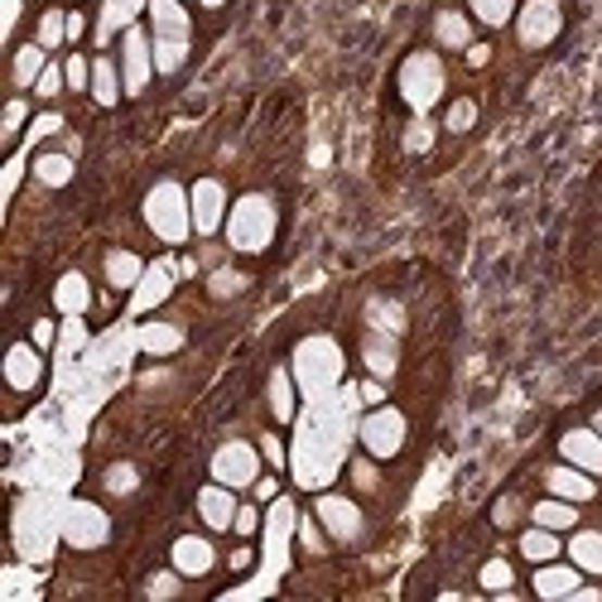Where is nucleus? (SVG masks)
<instances>
[{
    "label": "nucleus",
    "instance_id": "obj_22",
    "mask_svg": "<svg viewBox=\"0 0 602 602\" xmlns=\"http://www.w3.org/2000/svg\"><path fill=\"white\" fill-rule=\"evenodd\" d=\"M434 43H439V49H473V15L439 10V15H434Z\"/></svg>",
    "mask_w": 602,
    "mask_h": 602
},
{
    "label": "nucleus",
    "instance_id": "obj_24",
    "mask_svg": "<svg viewBox=\"0 0 602 602\" xmlns=\"http://www.w3.org/2000/svg\"><path fill=\"white\" fill-rule=\"evenodd\" d=\"M568 560H574L584 574H593V578H602V530H568Z\"/></svg>",
    "mask_w": 602,
    "mask_h": 602
},
{
    "label": "nucleus",
    "instance_id": "obj_21",
    "mask_svg": "<svg viewBox=\"0 0 602 602\" xmlns=\"http://www.w3.org/2000/svg\"><path fill=\"white\" fill-rule=\"evenodd\" d=\"M29 174H35L43 188H68L73 174H77V164H73L68 150H39L35 164H29Z\"/></svg>",
    "mask_w": 602,
    "mask_h": 602
},
{
    "label": "nucleus",
    "instance_id": "obj_28",
    "mask_svg": "<svg viewBox=\"0 0 602 602\" xmlns=\"http://www.w3.org/2000/svg\"><path fill=\"white\" fill-rule=\"evenodd\" d=\"M145 271H150V265H145L136 251H106V285L121 289V294H126V289H136Z\"/></svg>",
    "mask_w": 602,
    "mask_h": 602
},
{
    "label": "nucleus",
    "instance_id": "obj_1",
    "mask_svg": "<svg viewBox=\"0 0 602 602\" xmlns=\"http://www.w3.org/2000/svg\"><path fill=\"white\" fill-rule=\"evenodd\" d=\"M145 222L164 247H184L193 237V203H188V188L178 178H160V184L145 193Z\"/></svg>",
    "mask_w": 602,
    "mask_h": 602
},
{
    "label": "nucleus",
    "instance_id": "obj_44",
    "mask_svg": "<svg viewBox=\"0 0 602 602\" xmlns=\"http://www.w3.org/2000/svg\"><path fill=\"white\" fill-rule=\"evenodd\" d=\"M405 145H410V150H429V145H434V126H429V116H415V126H410Z\"/></svg>",
    "mask_w": 602,
    "mask_h": 602
},
{
    "label": "nucleus",
    "instance_id": "obj_35",
    "mask_svg": "<svg viewBox=\"0 0 602 602\" xmlns=\"http://www.w3.org/2000/svg\"><path fill=\"white\" fill-rule=\"evenodd\" d=\"M150 0H106V29H130Z\"/></svg>",
    "mask_w": 602,
    "mask_h": 602
},
{
    "label": "nucleus",
    "instance_id": "obj_5",
    "mask_svg": "<svg viewBox=\"0 0 602 602\" xmlns=\"http://www.w3.org/2000/svg\"><path fill=\"white\" fill-rule=\"evenodd\" d=\"M121 77H126V97H140L154 77V35L145 25L121 29Z\"/></svg>",
    "mask_w": 602,
    "mask_h": 602
},
{
    "label": "nucleus",
    "instance_id": "obj_9",
    "mask_svg": "<svg viewBox=\"0 0 602 602\" xmlns=\"http://www.w3.org/2000/svg\"><path fill=\"white\" fill-rule=\"evenodd\" d=\"M188 203H193V231L198 237H217L222 227H227V188H222V178H198L193 188H188Z\"/></svg>",
    "mask_w": 602,
    "mask_h": 602
},
{
    "label": "nucleus",
    "instance_id": "obj_48",
    "mask_svg": "<svg viewBox=\"0 0 602 602\" xmlns=\"http://www.w3.org/2000/svg\"><path fill=\"white\" fill-rule=\"evenodd\" d=\"M241 285H247V280H241V275H231V271H217L213 275V294H237Z\"/></svg>",
    "mask_w": 602,
    "mask_h": 602
},
{
    "label": "nucleus",
    "instance_id": "obj_45",
    "mask_svg": "<svg viewBox=\"0 0 602 602\" xmlns=\"http://www.w3.org/2000/svg\"><path fill=\"white\" fill-rule=\"evenodd\" d=\"M231 530L247 535V540H251V535L261 530V511H255V506H237V521H231Z\"/></svg>",
    "mask_w": 602,
    "mask_h": 602
},
{
    "label": "nucleus",
    "instance_id": "obj_29",
    "mask_svg": "<svg viewBox=\"0 0 602 602\" xmlns=\"http://www.w3.org/2000/svg\"><path fill=\"white\" fill-rule=\"evenodd\" d=\"M362 362H366V372L372 376H396V362H400V352H396V342L381 338V333H366L362 338Z\"/></svg>",
    "mask_w": 602,
    "mask_h": 602
},
{
    "label": "nucleus",
    "instance_id": "obj_55",
    "mask_svg": "<svg viewBox=\"0 0 602 602\" xmlns=\"http://www.w3.org/2000/svg\"><path fill=\"white\" fill-rule=\"evenodd\" d=\"M35 130H39V136H49V130H59V116H43V121H35Z\"/></svg>",
    "mask_w": 602,
    "mask_h": 602
},
{
    "label": "nucleus",
    "instance_id": "obj_13",
    "mask_svg": "<svg viewBox=\"0 0 602 602\" xmlns=\"http://www.w3.org/2000/svg\"><path fill=\"white\" fill-rule=\"evenodd\" d=\"M170 564L184 578H203V574H213V568H217V550H213L208 535H178L174 550H170Z\"/></svg>",
    "mask_w": 602,
    "mask_h": 602
},
{
    "label": "nucleus",
    "instance_id": "obj_7",
    "mask_svg": "<svg viewBox=\"0 0 602 602\" xmlns=\"http://www.w3.org/2000/svg\"><path fill=\"white\" fill-rule=\"evenodd\" d=\"M294 372H299V381H304L309 396H318V390H328L333 381H338V372H342L338 348H333L328 338H309L304 348H299V356H294Z\"/></svg>",
    "mask_w": 602,
    "mask_h": 602
},
{
    "label": "nucleus",
    "instance_id": "obj_20",
    "mask_svg": "<svg viewBox=\"0 0 602 602\" xmlns=\"http://www.w3.org/2000/svg\"><path fill=\"white\" fill-rule=\"evenodd\" d=\"M53 309L68 318H83L87 309H92V285H87L83 271H68L59 285H53Z\"/></svg>",
    "mask_w": 602,
    "mask_h": 602
},
{
    "label": "nucleus",
    "instance_id": "obj_6",
    "mask_svg": "<svg viewBox=\"0 0 602 602\" xmlns=\"http://www.w3.org/2000/svg\"><path fill=\"white\" fill-rule=\"evenodd\" d=\"M261 449H251L247 439H231L222 443V449L213 453V482H227V487H255V477H261Z\"/></svg>",
    "mask_w": 602,
    "mask_h": 602
},
{
    "label": "nucleus",
    "instance_id": "obj_49",
    "mask_svg": "<svg viewBox=\"0 0 602 602\" xmlns=\"http://www.w3.org/2000/svg\"><path fill=\"white\" fill-rule=\"evenodd\" d=\"M29 338H35V342H39V348H43V352H49V348H53V338H59V328H53V323H49V318H39V323H35V328H29Z\"/></svg>",
    "mask_w": 602,
    "mask_h": 602
},
{
    "label": "nucleus",
    "instance_id": "obj_25",
    "mask_svg": "<svg viewBox=\"0 0 602 602\" xmlns=\"http://www.w3.org/2000/svg\"><path fill=\"white\" fill-rule=\"evenodd\" d=\"M271 415H275V425H294V410H299V400H294V372L289 366H275L271 372Z\"/></svg>",
    "mask_w": 602,
    "mask_h": 602
},
{
    "label": "nucleus",
    "instance_id": "obj_46",
    "mask_svg": "<svg viewBox=\"0 0 602 602\" xmlns=\"http://www.w3.org/2000/svg\"><path fill=\"white\" fill-rule=\"evenodd\" d=\"M261 453H265V463H271V467H285V443H280V434H265V439H261Z\"/></svg>",
    "mask_w": 602,
    "mask_h": 602
},
{
    "label": "nucleus",
    "instance_id": "obj_36",
    "mask_svg": "<svg viewBox=\"0 0 602 602\" xmlns=\"http://www.w3.org/2000/svg\"><path fill=\"white\" fill-rule=\"evenodd\" d=\"M443 126H449L453 136H463V130H473V126H477V102H473V97H459V102L449 106V116H443Z\"/></svg>",
    "mask_w": 602,
    "mask_h": 602
},
{
    "label": "nucleus",
    "instance_id": "obj_10",
    "mask_svg": "<svg viewBox=\"0 0 602 602\" xmlns=\"http://www.w3.org/2000/svg\"><path fill=\"white\" fill-rule=\"evenodd\" d=\"M43 372H49V362H43V348L35 338L29 342H10L5 352V386L15 390V396H35L43 390Z\"/></svg>",
    "mask_w": 602,
    "mask_h": 602
},
{
    "label": "nucleus",
    "instance_id": "obj_52",
    "mask_svg": "<svg viewBox=\"0 0 602 602\" xmlns=\"http://www.w3.org/2000/svg\"><path fill=\"white\" fill-rule=\"evenodd\" d=\"M106 482H111V492H130V482H136V477H130V467H116Z\"/></svg>",
    "mask_w": 602,
    "mask_h": 602
},
{
    "label": "nucleus",
    "instance_id": "obj_4",
    "mask_svg": "<svg viewBox=\"0 0 602 602\" xmlns=\"http://www.w3.org/2000/svg\"><path fill=\"white\" fill-rule=\"evenodd\" d=\"M356 439H362V449L372 453V459H396L410 439V425L396 405H372L362 415V425H356Z\"/></svg>",
    "mask_w": 602,
    "mask_h": 602
},
{
    "label": "nucleus",
    "instance_id": "obj_54",
    "mask_svg": "<svg viewBox=\"0 0 602 602\" xmlns=\"http://www.w3.org/2000/svg\"><path fill=\"white\" fill-rule=\"evenodd\" d=\"M467 59H473V63H477V68H482V63H487V59H492V49H487V43H473V49H467Z\"/></svg>",
    "mask_w": 602,
    "mask_h": 602
},
{
    "label": "nucleus",
    "instance_id": "obj_14",
    "mask_svg": "<svg viewBox=\"0 0 602 602\" xmlns=\"http://www.w3.org/2000/svg\"><path fill=\"white\" fill-rule=\"evenodd\" d=\"M530 588H535V598H544V602H554V598H574L578 588H584V568H578V564H560V560L535 564Z\"/></svg>",
    "mask_w": 602,
    "mask_h": 602
},
{
    "label": "nucleus",
    "instance_id": "obj_30",
    "mask_svg": "<svg viewBox=\"0 0 602 602\" xmlns=\"http://www.w3.org/2000/svg\"><path fill=\"white\" fill-rule=\"evenodd\" d=\"M170 285H174V275H170V265H150V271L140 275V285H136V314H145V309H154V304H164L170 299Z\"/></svg>",
    "mask_w": 602,
    "mask_h": 602
},
{
    "label": "nucleus",
    "instance_id": "obj_3",
    "mask_svg": "<svg viewBox=\"0 0 602 602\" xmlns=\"http://www.w3.org/2000/svg\"><path fill=\"white\" fill-rule=\"evenodd\" d=\"M443 87H449V73H443L439 53H429V49L410 53V59L400 63V73H396L400 102L415 111V116H429V111L443 102Z\"/></svg>",
    "mask_w": 602,
    "mask_h": 602
},
{
    "label": "nucleus",
    "instance_id": "obj_26",
    "mask_svg": "<svg viewBox=\"0 0 602 602\" xmlns=\"http://www.w3.org/2000/svg\"><path fill=\"white\" fill-rule=\"evenodd\" d=\"M530 521L535 526H544V530H574L578 526V501H564V497H544V501H535L530 506Z\"/></svg>",
    "mask_w": 602,
    "mask_h": 602
},
{
    "label": "nucleus",
    "instance_id": "obj_51",
    "mask_svg": "<svg viewBox=\"0 0 602 602\" xmlns=\"http://www.w3.org/2000/svg\"><path fill=\"white\" fill-rule=\"evenodd\" d=\"M255 497L275 501V497H280V482H275V477H255Z\"/></svg>",
    "mask_w": 602,
    "mask_h": 602
},
{
    "label": "nucleus",
    "instance_id": "obj_16",
    "mask_svg": "<svg viewBox=\"0 0 602 602\" xmlns=\"http://www.w3.org/2000/svg\"><path fill=\"white\" fill-rule=\"evenodd\" d=\"M544 487H550V497L578 501V506L598 497V477H593V473H584V467H574V463L550 467V473H544Z\"/></svg>",
    "mask_w": 602,
    "mask_h": 602
},
{
    "label": "nucleus",
    "instance_id": "obj_2",
    "mask_svg": "<svg viewBox=\"0 0 602 602\" xmlns=\"http://www.w3.org/2000/svg\"><path fill=\"white\" fill-rule=\"evenodd\" d=\"M275 227H280V213H275V203L265 193H247L231 203L227 213V247L241 251V255H261L265 247L275 241Z\"/></svg>",
    "mask_w": 602,
    "mask_h": 602
},
{
    "label": "nucleus",
    "instance_id": "obj_57",
    "mask_svg": "<svg viewBox=\"0 0 602 602\" xmlns=\"http://www.w3.org/2000/svg\"><path fill=\"white\" fill-rule=\"evenodd\" d=\"M593 429H598V434H602V410H598V415H593Z\"/></svg>",
    "mask_w": 602,
    "mask_h": 602
},
{
    "label": "nucleus",
    "instance_id": "obj_53",
    "mask_svg": "<svg viewBox=\"0 0 602 602\" xmlns=\"http://www.w3.org/2000/svg\"><path fill=\"white\" fill-rule=\"evenodd\" d=\"M83 35H87V20H83V15H77V10H73V15H68V43H77Z\"/></svg>",
    "mask_w": 602,
    "mask_h": 602
},
{
    "label": "nucleus",
    "instance_id": "obj_39",
    "mask_svg": "<svg viewBox=\"0 0 602 602\" xmlns=\"http://www.w3.org/2000/svg\"><path fill=\"white\" fill-rule=\"evenodd\" d=\"M140 348L145 352H174L178 348V328H160V323H150V328L140 333Z\"/></svg>",
    "mask_w": 602,
    "mask_h": 602
},
{
    "label": "nucleus",
    "instance_id": "obj_34",
    "mask_svg": "<svg viewBox=\"0 0 602 602\" xmlns=\"http://www.w3.org/2000/svg\"><path fill=\"white\" fill-rule=\"evenodd\" d=\"M477 584H482L487 593H511V588H516V568L506 560H487L482 574H477Z\"/></svg>",
    "mask_w": 602,
    "mask_h": 602
},
{
    "label": "nucleus",
    "instance_id": "obj_50",
    "mask_svg": "<svg viewBox=\"0 0 602 602\" xmlns=\"http://www.w3.org/2000/svg\"><path fill=\"white\" fill-rule=\"evenodd\" d=\"M381 400H386V386H381V376H372L362 386V405H381Z\"/></svg>",
    "mask_w": 602,
    "mask_h": 602
},
{
    "label": "nucleus",
    "instance_id": "obj_11",
    "mask_svg": "<svg viewBox=\"0 0 602 602\" xmlns=\"http://www.w3.org/2000/svg\"><path fill=\"white\" fill-rule=\"evenodd\" d=\"M314 516H318V526L333 535L338 544H356L362 540V506H356L352 497H338V492H323L318 501H314Z\"/></svg>",
    "mask_w": 602,
    "mask_h": 602
},
{
    "label": "nucleus",
    "instance_id": "obj_19",
    "mask_svg": "<svg viewBox=\"0 0 602 602\" xmlns=\"http://www.w3.org/2000/svg\"><path fill=\"white\" fill-rule=\"evenodd\" d=\"M49 68V49H43L39 39L20 43L15 59H10V83H15V92H29V87L39 83V73Z\"/></svg>",
    "mask_w": 602,
    "mask_h": 602
},
{
    "label": "nucleus",
    "instance_id": "obj_42",
    "mask_svg": "<svg viewBox=\"0 0 602 602\" xmlns=\"http://www.w3.org/2000/svg\"><path fill=\"white\" fill-rule=\"evenodd\" d=\"M352 487L356 492H376V467H372V453H366V459H352Z\"/></svg>",
    "mask_w": 602,
    "mask_h": 602
},
{
    "label": "nucleus",
    "instance_id": "obj_23",
    "mask_svg": "<svg viewBox=\"0 0 602 602\" xmlns=\"http://www.w3.org/2000/svg\"><path fill=\"white\" fill-rule=\"evenodd\" d=\"M121 92H126V77H121V63L106 59V53H97L92 59V97L97 106H116Z\"/></svg>",
    "mask_w": 602,
    "mask_h": 602
},
{
    "label": "nucleus",
    "instance_id": "obj_56",
    "mask_svg": "<svg viewBox=\"0 0 602 602\" xmlns=\"http://www.w3.org/2000/svg\"><path fill=\"white\" fill-rule=\"evenodd\" d=\"M198 5H203V10H222V5H227V0H198Z\"/></svg>",
    "mask_w": 602,
    "mask_h": 602
},
{
    "label": "nucleus",
    "instance_id": "obj_17",
    "mask_svg": "<svg viewBox=\"0 0 602 602\" xmlns=\"http://www.w3.org/2000/svg\"><path fill=\"white\" fill-rule=\"evenodd\" d=\"M145 15H150V35L154 39H193V20H188L184 0H150Z\"/></svg>",
    "mask_w": 602,
    "mask_h": 602
},
{
    "label": "nucleus",
    "instance_id": "obj_41",
    "mask_svg": "<svg viewBox=\"0 0 602 602\" xmlns=\"http://www.w3.org/2000/svg\"><path fill=\"white\" fill-rule=\"evenodd\" d=\"M299 550H304V554H323V550H328V540H323V530H318V516L299 521Z\"/></svg>",
    "mask_w": 602,
    "mask_h": 602
},
{
    "label": "nucleus",
    "instance_id": "obj_8",
    "mask_svg": "<svg viewBox=\"0 0 602 602\" xmlns=\"http://www.w3.org/2000/svg\"><path fill=\"white\" fill-rule=\"evenodd\" d=\"M564 29V10L554 0H530V5L516 10V39L526 49H550Z\"/></svg>",
    "mask_w": 602,
    "mask_h": 602
},
{
    "label": "nucleus",
    "instance_id": "obj_18",
    "mask_svg": "<svg viewBox=\"0 0 602 602\" xmlns=\"http://www.w3.org/2000/svg\"><path fill=\"white\" fill-rule=\"evenodd\" d=\"M560 453H564V463L602 477V434L598 429H568L560 439Z\"/></svg>",
    "mask_w": 602,
    "mask_h": 602
},
{
    "label": "nucleus",
    "instance_id": "obj_33",
    "mask_svg": "<svg viewBox=\"0 0 602 602\" xmlns=\"http://www.w3.org/2000/svg\"><path fill=\"white\" fill-rule=\"evenodd\" d=\"M188 63V39H154V73L174 77Z\"/></svg>",
    "mask_w": 602,
    "mask_h": 602
},
{
    "label": "nucleus",
    "instance_id": "obj_40",
    "mask_svg": "<svg viewBox=\"0 0 602 602\" xmlns=\"http://www.w3.org/2000/svg\"><path fill=\"white\" fill-rule=\"evenodd\" d=\"M25 121H29V102H25V97H10V102H5V145L20 140Z\"/></svg>",
    "mask_w": 602,
    "mask_h": 602
},
{
    "label": "nucleus",
    "instance_id": "obj_37",
    "mask_svg": "<svg viewBox=\"0 0 602 602\" xmlns=\"http://www.w3.org/2000/svg\"><path fill=\"white\" fill-rule=\"evenodd\" d=\"M63 73H68V92H87V87H92V63H87V53H68V59H63Z\"/></svg>",
    "mask_w": 602,
    "mask_h": 602
},
{
    "label": "nucleus",
    "instance_id": "obj_38",
    "mask_svg": "<svg viewBox=\"0 0 602 602\" xmlns=\"http://www.w3.org/2000/svg\"><path fill=\"white\" fill-rule=\"evenodd\" d=\"M68 87V73H63V63H49V68L39 73V83H35V92H39V102H53V97Z\"/></svg>",
    "mask_w": 602,
    "mask_h": 602
},
{
    "label": "nucleus",
    "instance_id": "obj_15",
    "mask_svg": "<svg viewBox=\"0 0 602 602\" xmlns=\"http://www.w3.org/2000/svg\"><path fill=\"white\" fill-rule=\"evenodd\" d=\"M198 516H203L208 530H231V521H237V487L208 482L198 492Z\"/></svg>",
    "mask_w": 602,
    "mask_h": 602
},
{
    "label": "nucleus",
    "instance_id": "obj_31",
    "mask_svg": "<svg viewBox=\"0 0 602 602\" xmlns=\"http://www.w3.org/2000/svg\"><path fill=\"white\" fill-rule=\"evenodd\" d=\"M467 10H473V20L487 29H501L516 20V0H467Z\"/></svg>",
    "mask_w": 602,
    "mask_h": 602
},
{
    "label": "nucleus",
    "instance_id": "obj_43",
    "mask_svg": "<svg viewBox=\"0 0 602 602\" xmlns=\"http://www.w3.org/2000/svg\"><path fill=\"white\" fill-rule=\"evenodd\" d=\"M178 578H184L178 568H174V574H154L150 578V598H178V588H184Z\"/></svg>",
    "mask_w": 602,
    "mask_h": 602
},
{
    "label": "nucleus",
    "instance_id": "obj_47",
    "mask_svg": "<svg viewBox=\"0 0 602 602\" xmlns=\"http://www.w3.org/2000/svg\"><path fill=\"white\" fill-rule=\"evenodd\" d=\"M516 511H521V501H516V497H501V501H497V511H492L497 526H516Z\"/></svg>",
    "mask_w": 602,
    "mask_h": 602
},
{
    "label": "nucleus",
    "instance_id": "obj_12",
    "mask_svg": "<svg viewBox=\"0 0 602 602\" xmlns=\"http://www.w3.org/2000/svg\"><path fill=\"white\" fill-rule=\"evenodd\" d=\"M63 535H68V544H77V550H92V544H106L111 521H106L102 506H92V501H73Z\"/></svg>",
    "mask_w": 602,
    "mask_h": 602
},
{
    "label": "nucleus",
    "instance_id": "obj_32",
    "mask_svg": "<svg viewBox=\"0 0 602 602\" xmlns=\"http://www.w3.org/2000/svg\"><path fill=\"white\" fill-rule=\"evenodd\" d=\"M35 39H39L49 53L63 49V43H68V15H63V10H43L39 25H35Z\"/></svg>",
    "mask_w": 602,
    "mask_h": 602
},
{
    "label": "nucleus",
    "instance_id": "obj_27",
    "mask_svg": "<svg viewBox=\"0 0 602 602\" xmlns=\"http://www.w3.org/2000/svg\"><path fill=\"white\" fill-rule=\"evenodd\" d=\"M516 550L526 554L530 564H550V560H560V554H564V544H560V530H544V526H535V521H530V530H521Z\"/></svg>",
    "mask_w": 602,
    "mask_h": 602
}]
</instances>
